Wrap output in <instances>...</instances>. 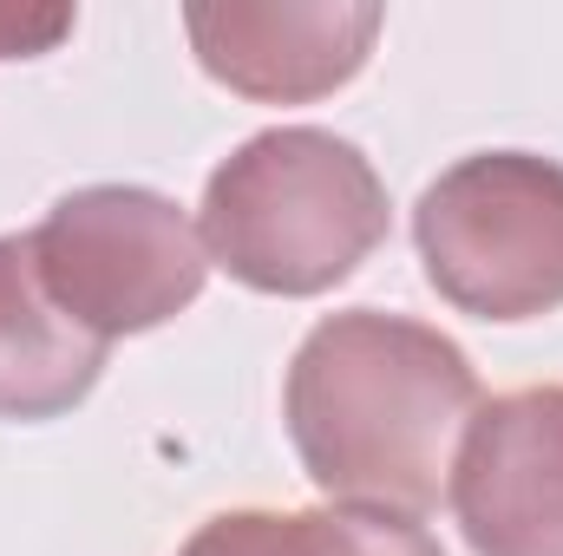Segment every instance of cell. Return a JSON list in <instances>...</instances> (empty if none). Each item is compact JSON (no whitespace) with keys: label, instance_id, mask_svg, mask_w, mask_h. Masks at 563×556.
Here are the masks:
<instances>
[{"label":"cell","instance_id":"4","mask_svg":"<svg viewBox=\"0 0 563 556\" xmlns=\"http://www.w3.org/2000/svg\"><path fill=\"white\" fill-rule=\"evenodd\" d=\"M26 236L46 294L106 347L177 321L210 281V249L197 223L144 184L66 190Z\"/></svg>","mask_w":563,"mask_h":556},{"label":"cell","instance_id":"5","mask_svg":"<svg viewBox=\"0 0 563 556\" xmlns=\"http://www.w3.org/2000/svg\"><path fill=\"white\" fill-rule=\"evenodd\" d=\"M374 0H197L184 7V33L197 66L256 105H308L341 92L374 40Z\"/></svg>","mask_w":563,"mask_h":556},{"label":"cell","instance_id":"7","mask_svg":"<svg viewBox=\"0 0 563 556\" xmlns=\"http://www.w3.org/2000/svg\"><path fill=\"white\" fill-rule=\"evenodd\" d=\"M106 354L112 347L46 294L33 236H0V419L40 425L73 413L99 387Z\"/></svg>","mask_w":563,"mask_h":556},{"label":"cell","instance_id":"2","mask_svg":"<svg viewBox=\"0 0 563 556\" xmlns=\"http://www.w3.org/2000/svg\"><path fill=\"white\" fill-rule=\"evenodd\" d=\"M387 184L354 138L276 125L210 170L197 236L230 281L301 301L354 276L387 243Z\"/></svg>","mask_w":563,"mask_h":556},{"label":"cell","instance_id":"3","mask_svg":"<svg viewBox=\"0 0 563 556\" xmlns=\"http://www.w3.org/2000/svg\"><path fill=\"white\" fill-rule=\"evenodd\" d=\"M426 281L478 321L563 308V164L538 151H472L413 203Z\"/></svg>","mask_w":563,"mask_h":556},{"label":"cell","instance_id":"9","mask_svg":"<svg viewBox=\"0 0 563 556\" xmlns=\"http://www.w3.org/2000/svg\"><path fill=\"white\" fill-rule=\"evenodd\" d=\"M66 33H73V13H66V7H46V13H33V7H0V59H33V53L59 46Z\"/></svg>","mask_w":563,"mask_h":556},{"label":"cell","instance_id":"8","mask_svg":"<svg viewBox=\"0 0 563 556\" xmlns=\"http://www.w3.org/2000/svg\"><path fill=\"white\" fill-rule=\"evenodd\" d=\"M177 556H445L420 518L314 504V511H223Z\"/></svg>","mask_w":563,"mask_h":556},{"label":"cell","instance_id":"6","mask_svg":"<svg viewBox=\"0 0 563 556\" xmlns=\"http://www.w3.org/2000/svg\"><path fill=\"white\" fill-rule=\"evenodd\" d=\"M445 498L472 556H563V387L478 400Z\"/></svg>","mask_w":563,"mask_h":556},{"label":"cell","instance_id":"1","mask_svg":"<svg viewBox=\"0 0 563 556\" xmlns=\"http://www.w3.org/2000/svg\"><path fill=\"white\" fill-rule=\"evenodd\" d=\"M472 413V354L413 314L380 308L314 321L282 387V419L314 491L400 518H426L445 498Z\"/></svg>","mask_w":563,"mask_h":556}]
</instances>
